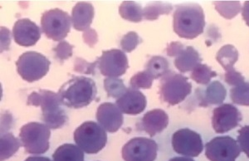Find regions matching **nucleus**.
<instances>
[{"label":"nucleus","instance_id":"nucleus-14","mask_svg":"<svg viewBox=\"0 0 249 161\" xmlns=\"http://www.w3.org/2000/svg\"><path fill=\"white\" fill-rule=\"evenodd\" d=\"M13 36L18 45L30 47L37 43L41 37L39 27L29 18L18 20L13 28Z\"/></svg>","mask_w":249,"mask_h":161},{"label":"nucleus","instance_id":"nucleus-3","mask_svg":"<svg viewBox=\"0 0 249 161\" xmlns=\"http://www.w3.org/2000/svg\"><path fill=\"white\" fill-rule=\"evenodd\" d=\"M192 91V84L188 77L170 71L161 77L159 93L162 101L171 106L183 102Z\"/></svg>","mask_w":249,"mask_h":161},{"label":"nucleus","instance_id":"nucleus-20","mask_svg":"<svg viewBox=\"0 0 249 161\" xmlns=\"http://www.w3.org/2000/svg\"><path fill=\"white\" fill-rule=\"evenodd\" d=\"M226 88L218 81L211 82L208 86L204 96H202L201 102L203 107H207L208 105H218L224 102L226 97Z\"/></svg>","mask_w":249,"mask_h":161},{"label":"nucleus","instance_id":"nucleus-9","mask_svg":"<svg viewBox=\"0 0 249 161\" xmlns=\"http://www.w3.org/2000/svg\"><path fill=\"white\" fill-rule=\"evenodd\" d=\"M158 145L151 139L136 137L131 139L122 148L124 161H155Z\"/></svg>","mask_w":249,"mask_h":161},{"label":"nucleus","instance_id":"nucleus-28","mask_svg":"<svg viewBox=\"0 0 249 161\" xmlns=\"http://www.w3.org/2000/svg\"><path fill=\"white\" fill-rule=\"evenodd\" d=\"M217 76L215 72L206 65V64H198L190 75V78L195 82L201 85H208L213 77Z\"/></svg>","mask_w":249,"mask_h":161},{"label":"nucleus","instance_id":"nucleus-12","mask_svg":"<svg viewBox=\"0 0 249 161\" xmlns=\"http://www.w3.org/2000/svg\"><path fill=\"white\" fill-rule=\"evenodd\" d=\"M242 119L240 111L234 106L221 105L213 112V128L216 133L224 134L237 127Z\"/></svg>","mask_w":249,"mask_h":161},{"label":"nucleus","instance_id":"nucleus-34","mask_svg":"<svg viewBox=\"0 0 249 161\" xmlns=\"http://www.w3.org/2000/svg\"><path fill=\"white\" fill-rule=\"evenodd\" d=\"M98 64V61L94 62H88L82 57H77L74 62V71L82 74L94 75L95 69Z\"/></svg>","mask_w":249,"mask_h":161},{"label":"nucleus","instance_id":"nucleus-19","mask_svg":"<svg viewBox=\"0 0 249 161\" xmlns=\"http://www.w3.org/2000/svg\"><path fill=\"white\" fill-rule=\"evenodd\" d=\"M201 62L202 58L198 52L191 46H189L176 57L175 66L178 71L184 73L193 71Z\"/></svg>","mask_w":249,"mask_h":161},{"label":"nucleus","instance_id":"nucleus-37","mask_svg":"<svg viewBox=\"0 0 249 161\" xmlns=\"http://www.w3.org/2000/svg\"><path fill=\"white\" fill-rule=\"evenodd\" d=\"M224 81L229 85L236 87V86H238V84H240L242 82H245V78H244V76L240 72L236 71L234 68H233L232 70L225 72Z\"/></svg>","mask_w":249,"mask_h":161},{"label":"nucleus","instance_id":"nucleus-41","mask_svg":"<svg viewBox=\"0 0 249 161\" xmlns=\"http://www.w3.org/2000/svg\"><path fill=\"white\" fill-rule=\"evenodd\" d=\"M242 16L244 21L246 22L247 25L249 27V1H246L244 3L243 9H242Z\"/></svg>","mask_w":249,"mask_h":161},{"label":"nucleus","instance_id":"nucleus-33","mask_svg":"<svg viewBox=\"0 0 249 161\" xmlns=\"http://www.w3.org/2000/svg\"><path fill=\"white\" fill-rule=\"evenodd\" d=\"M142 40L136 32H129L123 36L121 41V47L124 53H130L136 49Z\"/></svg>","mask_w":249,"mask_h":161},{"label":"nucleus","instance_id":"nucleus-2","mask_svg":"<svg viewBox=\"0 0 249 161\" xmlns=\"http://www.w3.org/2000/svg\"><path fill=\"white\" fill-rule=\"evenodd\" d=\"M97 90L93 80L86 76H73L58 90L62 105L73 109L85 107L96 98Z\"/></svg>","mask_w":249,"mask_h":161},{"label":"nucleus","instance_id":"nucleus-7","mask_svg":"<svg viewBox=\"0 0 249 161\" xmlns=\"http://www.w3.org/2000/svg\"><path fill=\"white\" fill-rule=\"evenodd\" d=\"M71 18L62 9L44 12L41 18L42 30L47 37L56 42L64 39L71 29Z\"/></svg>","mask_w":249,"mask_h":161},{"label":"nucleus","instance_id":"nucleus-35","mask_svg":"<svg viewBox=\"0 0 249 161\" xmlns=\"http://www.w3.org/2000/svg\"><path fill=\"white\" fill-rule=\"evenodd\" d=\"M72 48H73V46L71 45L70 43H68L66 41H62V42H59L57 47L53 48V51L56 54V57L58 59L64 61V60L71 57Z\"/></svg>","mask_w":249,"mask_h":161},{"label":"nucleus","instance_id":"nucleus-21","mask_svg":"<svg viewBox=\"0 0 249 161\" xmlns=\"http://www.w3.org/2000/svg\"><path fill=\"white\" fill-rule=\"evenodd\" d=\"M53 159V161H84V153L75 144H64L55 150Z\"/></svg>","mask_w":249,"mask_h":161},{"label":"nucleus","instance_id":"nucleus-30","mask_svg":"<svg viewBox=\"0 0 249 161\" xmlns=\"http://www.w3.org/2000/svg\"><path fill=\"white\" fill-rule=\"evenodd\" d=\"M232 102L239 106L249 107V82H244L230 90Z\"/></svg>","mask_w":249,"mask_h":161},{"label":"nucleus","instance_id":"nucleus-16","mask_svg":"<svg viewBox=\"0 0 249 161\" xmlns=\"http://www.w3.org/2000/svg\"><path fill=\"white\" fill-rule=\"evenodd\" d=\"M27 104L34 107H41L42 115L53 113L61 110L62 101L59 94L48 90L40 89L38 91H34L28 97Z\"/></svg>","mask_w":249,"mask_h":161},{"label":"nucleus","instance_id":"nucleus-6","mask_svg":"<svg viewBox=\"0 0 249 161\" xmlns=\"http://www.w3.org/2000/svg\"><path fill=\"white\" fill-rule=\"evenodd\" d=\"M18 73L26 82H34L47 75L50 62L43 54L37 52H26L16 62Z\"/></svg>","mask_w":249,"mask_h":161},{"label":"nucleus","instance_id":"nucleus-31","mask_svg":"<svg viewBox=\"0 0 249 161\" xmlns=\"http://www.w3.org/2000/svg\"><path fill=\"white\" fill-rule=\"evenodd\" d=\"M42 121L49 129H59L65 125L68 116L65 111L61 109L53 113L42 115Z\"/></svg>","mask_w":249,"mask_h":161},{"label":"nucleus","instance_id":"nucleus-13","mask_svg":"<svg viewBox=\"0 0 249 161\" xmlns=\"http://www.w3.org/2000/svg\"><path fill=\"white\" fill-rule=\"evenodd\" d=\"M96 120L102 127L108 132H116L122 127L124 118L122 110L118 107L110 102L100 105L96 110Z\"/></svg>","mask_w":249,"mask_h":161},{"label":"nucleus","instance_id":"nucleus-15","mask_svg":"<svg viewBox=\"0 0 249 161\" xmlns=\"http://www.w3.org/2000/svg\"><path fill=\"white\" fill-rule=\"evenodd\" d=\"M146 97L142 91L133 88H128L126 92L116 100V106L122 113L138 115L146 107Z\"/></svg>","mask_w":249,"mask_h":161},{"label":"nucleus","instance_id":"nucleus-17","mask_svg":"<svg viewBox=\"0 0 249 161\" xmlns=\"http://www.w3.org/2000/svg\"><path fill=\"white\" fill-rule=\"evenodd\" d=\"M169 116L164 110L155 109L144 114L142 121V130L154 137L156 134L160 133L167 127Z\"/></svg>","mask_w":249,"mask_h":161},{"label":"nucleus","instance_id":"nucleus-36","mask_svg":"<svg viewBox=\"0 0 249 161\" xmlns=\"http://www.w3.org/2000/svg\"><path fill=\"white\" fill-rule=\"evenodd\" d=\"M238 142L241 150L249 158V125H245L238 130Z\"/></svg>","mask_w":249,"mask_h":161},{"label":"nucleus","instance_id":"nucleus-22","mask_svg":"<svg viewBox=\"0 0 249 161\" xmlns=\"http://www.w3.org/2000/svg\"><path fill=\"white\" fill-rule=\"evenodd\" d=\"M238 51L234 46L227 44L219 49L216 55V60L225 72L233 69V65L238 59Z\"/></svg>","mask_w":249,"mask_h":161},{"label":"nucleus","instance_id":"nucleus-5","mask_svg":"<svg viewBox=\"0 0 249 161\" xmlns=\"http://www.w3.org/2000/svg\"><path fill=\"white\" fill-rule=\"evenodd\" d=\"M50 129L39 122H29L20 129L19 138L25 151L30 155H42L49 149Z\"/></svg>","mask_w":249,"mask_h":161},{"label":"nucleus","instance_id":"nucleus-23","mask_svg":"<svg viewBox=\"0 0 249 161\" xmlns=\"http://www.w3.org/2000/svg\"><path fill=\"white\" fill-rule=\"evenodd\" d=\"M144 71L146 72L153 79L161 78L170 71L169 62L164 57L155 56L148 61Z\"/></svg>","mask_w":249,"mask_h":161},{"label":"nucleus","instance_id":"nucleus-32","mask_svg":"<svg viewBox=\"0 0 249 161\" xmlns=\"http://www.w3.org/2000/svg\"><path fill=\"white\" fill-rule=\"evenodd\" d=\"M153 78L145 71L139 72L135 74L130 81V88L138 89H150L152 87Z\"/></svg>","mask_w":249,"mask_h":161},{"label":"nucleus","instance_id":"nucleus-1","mask_svg":"<svg viewBox=\"0 0 249 161\" xmlns=\"http://www.w3.org/2000/svg\"><path fill=\"white\" fill-rule=\"evenodd\" d=\"M205 15L198 3H182L176 6L173 16V28L178 37L194 39L203 34Z\"/></svg>","mask_w":249,"mask_h":161},{"label":"nucleus","instance_id":"nucleus-40","mask_svg":"<svg viewBox=\"0 0 249 161\" xmlns=\"http://www.w3.org/2000/svg\"><path fill=\"white\" fill-rule=\"evenodd\" d=\"M11 43V37H10V32L9 29L4 27L1 28V51L7 50L9 48V44Z\"/></svg>","mask_w":249,"mask_h":161},{"label":"nucleus","instance_id":"nucleus-38","mask_svg":"<svg viewBox=\"0 0 249 161\" xmlns=\"http://www.w3.org/2000/svg\"><path fill=\"white\" fill-rule=\"evenodd\" d=\"M82 38L84 40L88 46H90L91 48H93L94 45L97 43L98 41V36H97V33H96L94 29H89L88 30H86L83 33L82 35Z\"/></svg>","mask_w":249,"mask_h":161},{"label":"nucleus","instance_id":"nucleus-4","mask_svg":"<svg viewBox=\"0 0 249 161\" xmlns=\"http://www.w3.org/2000/svg\"><path fill=\"white\" fill-rule=\"evenodd\" d=\"M74 141L84 152L94 155L106 146L107 135L96 122H86L74 131Z\"/></svg>","mask_w":249,"mask_h":161},{"label":"nucleus","instance_id":"nucleus-43","mask_svg":"<svg viewBox=\"0 0 249 161\" xmlns=\"http://www.w3.org/2000/svg\"><path fill=\"white\" fill-rule=\"evenodd\" d=\"M169 161H195L190 157H175Z\"/></svg>","mask_w":249,"mask_h":161},{"label":"nucleus","instance_id":"nucleus-18","mask_svg":"<svg viewBox=\"0 0 249 161\" xmlns=\"http://www.w3.org/2000/svg\"><path fill=\"white\" fill-rule=\"evenodd\" d=\"M94 7L91 3L79 2L74 6L71 11V23L77 31L90 29L94 18Z\"/></svg>","mask_w":249,"mask_h":161},{"label":"nucleus","instance_id":"nucleus-8","mask_svg":"<svg viewBox=\"0 0 249 161\" xmlns=\"http://www.w3.org/2000/svg\"><path fill=\"white\" fill-rule=\"evenodd\" d=\"M240 153L238 142L230 136H218L205 145V155L210 161H235Z\"/></svg>","mask_w":249,"mask_h":161},{"label":"nucleus","instance_id":"nucleus-26","mask_svg":"<svg viewBox=\"0 0 249 161\" xmlns=\"http://www.w3.org/2000/svg\"><path fill=\"white\" fill-rule=\"evenodd\" d=\"M172 9L173 6L168 3L153 2L148 3L143 9V18L146 20L154 21L158 19L160 15H169Z\"/></svg>","mask_w":249,"mask_h":161},{"label":"nucleus","instance_id":"nucleus-29","mask_svg":"<svg viewBox=\"0 0 249 161\" xmlns=\"http://www.w3.org/2000/svg\"><path fill=\"white\" fill-rule=\"evenodd\" d=\"M104 88L108 96L118 99L123 96L128 88H125L124 82L117 77H107L104 80Z\"/></svg>","mask_w":249,"mask_h":161},{"label":"nucleus","instance_id":"nucleus-27","mask_svg":"<svg viewBox=\"0 0 249 161\" xmlns=\"http://www.w3.org/2000/svg\"><path fill=\"white\" fill-rule=\"evenodd\" d=\"M215 9L220 14L221 16L227 19H232L239 14L242 5L238 1H217L213 2Z\"/></svg>","mask_w":249,"mask_h":161},{"label":"nucleus","instance_id":"nucleus-11","mask_svg":"<svg viewBox=\"0 0 249 161\" xmlns=\"http://www.w3.org/2000/svg\"><path fill=\"white\" fill-rule=\"evenodd\" d=\"M97 61L101 73L108 77H119L129 68L126 55L119 49L102 52Z\"/></svg>","mask_w":249,"mask_h":161},{"label":"nucleus","instance_id":"nucleus-39","mask_svg":"<svg viewBox=\"0 0 249 161\" xmlns=\"http://www.w3.org/2000/svg\"><path fill=\"white\" fill-rule=\"evenodd\" d=\"M184 44L179 42H172L167 47V54L170 57H177L184 49Z\"/></svg>","mask_w":249,"mask_h":161},{"label":"nucleus","instance_id":"nucleus-42","mask_svg":"<svg viewBox=\"0 0 249 161\" xmlns=\"http://www.w3.org/2000/svg\"><path fill=\"white\" fill-rule=\"evenodd\" d=\"M25 161H51L48 157H42V156H31L25 160Z\"/></svg>","mask_w":249,"mask_h":161},{"label":"nucleus","instance_id":"nucleus-24","mask_svg":"<svg viewBox=\"0 0 249 161\" xmlns=\"http://www.w3.org/2000/svg\"><path fill=\"white\" fill-rule=\"evenodd\" d=\"M121 17L133 23H140L143 19V9L140 3L134 1H124L120 5Z\"/></svg>","mask_w":249,"mask_h":161},{"label":"nucleus","instance_id":"nucleus-25","mask_svg":"<svg viewBox=\"0 0 249 161\" xmlns=\"http://www.w3.org/2000/svg\"><path fill=\"white\" fill-rule=\"evenodd\" d=\"M1 146H0V161H4L10 158L17 152L21 144L19 140L16 138L12 133L1 135Z\"/></svg>","mask_w":249,"mask_h":161},{"label":"nucleus","instance_id":"nucleus-10","mask_svg":"<svg viewBox=\"0 0 249 161\" xmlns=\"http://www.w3.org/2000/svg\"><path fill=\"white\" fill-rule=\"evenodd\" d=\"M172 146L176 153L188 157H197L204 149L200 135L188 128L180 129L174 133Z\"/></svg>","mask_w":249,"mask_h":161}]
</instances>
